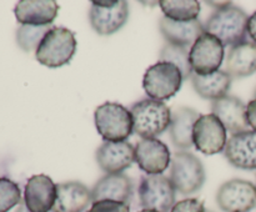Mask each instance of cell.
<instances>
[{"mask_svg":"<svg viewBox=\"0 0 256 212\" xmlns=\"http://www.w3.org/2000/svg\"><path fill=\"white\" fill-rule=\"evenodd\" d=\"M249 16L240 6L229 2L216 9L204 24L205 32L216 36L224 46L246 41Z\"/></svg>","mask_w":256,"mask_h":212,"instance_id":"obj_1","label":"cell"},{"mask_svg":"<svg viewBox=\"0 0 256 212\" xmlns=\"http://www.w3.org/2000/svg\"><path fill=\"white\" fill-rule=\"evenodd\" d=\"M76 51V39L72 30L52 26L35 51V57L44 66L55 69L72 61Z\"/></svg>","mask_w":256,"mask_h":212,"instance_id":"obj_2","label":"cell"},{"mask_svg":"<svg viewBox=\"0 0 256 212\" xmlns=\"http://www.w3.org/2000/svg\"><path fill=\"white\" fill-rule=\"evenodd\" d=\"M134 132L142 139H155L166 131L172 122V110L162 101L144 99L132 104Z\"/></svg>","mask_w":256,"mask_h":212,"instance_id":"obj_3","label":"cell"},{"mask_svg":"<svg viewBox=\"0 0 256 212\" xmlns=\"http://www.w3.org/2000/svg\"><path fill=\"white\" fill-rule=\"evenodd\" d=\"M205 169L199 157L189 151H178L172 156L169 180L180 195L195 194L204 186Z\"/></svg>","mask_w":256,"mask_h":212,"instance_id":"obj_4","label":"cell"},{"mask_svg":"<svg viewBox=\"0 0 256 212\" xmlns=\"http://www.w3.org/2000/svg\"><path fill=\"white\" fill-rule=\"evenodd\" d=\"M95 126L104 141H125L134 132L132 115L118 102H105L94 114Z\"/></svg>","mask_w":256,"mask_h":212,"instance_id":"obj_5","label":"cell"},{"mask_svg":"<svg viewBox=\"0 0 256 212\" xmlns=\"http://www.w3.org/2000/svg\"><path fill=\"white\" fill-rule=\"evenodd\" d=\"M184 77L179 67L168 61H158L145 71L142 87L152 100L162 101L174 96L182 87Z\"/></svg>","mask_w":256,"mask_h":212,"instance_id":"obj_6","label":"cell"},{"mask_svg":"<svg viewBox=\"0 0 256 212\" xmlns=\"http://www.w3.org/2000/svg\"><path fill=\"white\" fill-rule=\"evenodd\" d=\"M139 202L142 210L170 212L176 204V190L164 175H146L140 180Z\"/></svg>","mask_w":256,"mask_h":212,"instance_id":"obj_7","label":"cell"},{"mask_svg":"<svg viewBox=\"0 0 256 212\" xmlns=\"http://www.w3.org/2000/svg\"><path fill=\"white\" fill-rule=\"evenodd\" d=\"M224 57L225 46L216 36L209 32L200 35L189 51L192 72L202 76L219 71Z\"/></svg>","mask_w":256,"mask_h":212,"instance_id":"obj_8","label":"cell"},{"mask_svg":"<svg viewBox=\"0 0 256 212\" xmlns=\"http://www.w3.org/2000/svg\"><path fill=\"white\" fill-rule=\"evenodd\" d=\"M129 19V4L124 0L92 1L89 12L92 27L102 36L122 29Z\"/></svg>","mask_w":256,"mask_h":212,"instance_id":"obj_9","label":"cell"},{"mask_svg":"<svg viewBox=\"0 0 256 212\" xmlns=\"http://www.w3.org/2000/svg\"><path fill=\"white\" fill-rule=\"evenodd\" d=\"M216 202L224 212L252 211L256 207V186L246 180H229L218 190Z\"/></svg>","mask_w":256,"mask_h":212,"instance_id":"obj_10","label":"cell"},{"mask_svg":"<svg viewBox=\"0 0 256 212\" xmlns=\"http://www.w3.org/2000/svg\"><path fill=\"white\" fill-rule=\"evenodd\" d=\"M226 132L222 122L214 114L200 115L192 131L195 149L205 155H215L224 151L228 142Z\"/></svg>","mask_w":256,"mask_h":212,"instance_id":"obj_11","label":"cell"},{"mask_svg":"<svg viewBox=\"0 0 256 212\" xmlns=\"http://www.w3.org/2000/svg\"><path fill=\"white\" fill-rule=\"evenodd\" d=\"M135 162L148 175H162L172 164V154L160 140L142 139L135 146Z\"/></svg>","mask_w":256,"mask_h":212,"instance_id":"obj_12","label":"cell"},{"mask_svg":"<svg viewBox=\"0 0 256 212\" xmlns=\"http://www.w3.org/2000/svg\"><path fill=\"white\" fill-rule=\"evenodd\" d=\"M98 165L106 174H122L135 161V147L128 141H104L95 154Z\"/></svg>","mask_w":256,"mask_h":212,"instance_id":"obj_13","label":"cell"},{"mask_svg":"<svg viewBox=\"0 0 256 212\" xmlns=\"http://www.w3.org/2000/svg\"><path fill=\"white\" fill-rule=\"evenodd\" d=\"M56 201V185L46 175H34L24 190V204L30 212H49Z\"/></svg>","mask_w":256,"mask_h":212,"instance_id":"obj_14","label":"cell"},{"mask_svg":"<svg viewBox=\"0 0 256 212\" xmlns=\"http://www.w3.org/2000/svg\"><path fill=\"white\" fill-rule=\"evenodd\" d=\"M224 155L230 165L242 170H256V132L252 130L232 135Z\"/></svg>","mask_w":256,"mask_h":212,"instance_id":"obj_15","label":"cell"},{"mask_svg":"<svg viewBox=\"0 0 256 212\" xmlns=\"http://www.w3.org/2000/svg\"><path fill=\"white\" fill-rule=\"evenodd\" d=\"M212 114H214L226 131L232 135L249 130L246 120V105L236 96L226 95L219 100L212 101Z\"/></svg>","mask_w":256,"mask_h":212,"instance_id":"obj_16","label":"cell"},{"mask_svg":"<svg viewBox=\"0 0 256 212\" xmlns=\"http://www.w3.org/2000/svg\"><path fill=\"white\" fill-rule=\"evenodd\" d=\"M134 196V184L124 174H106L102 176L92 190V202L112 200L129 204Z\"/></svg>","mask_w":256,"mask_h":212,"instance_id":"obj_17","label":"cell"},{"mask_svg":"<svg viewBox=\"0 0 256 212\" xmlns=\"http://www.w3.org/2000/svg\"><path fill=\"white\" fill-rule=\"evenodd\" d=\"M92 204V190L79 181L56 185V201L52 212H84Z\"/></svg>","mask_w":256,"mask_h":212,"instance_id":"obj_18","label":"cell"},{"mask_svg":"<svg viewBox=\"0 0 256 212\" xmlns=\"http://www.w3.org/2000/svg\"><path fill=\"white\" fill-rule=\"evenodd\" d=\"M59 12L54 0H22L14 9L15 17L22 25L44 26L50 25Z\"/></svg>","mask_w":256,"mask_h":212,"instance_id":"obj_19","label":"cell"},{"mask_svg":"<svg viewBox=\"0 0 256 212\" xmlns=\"http://www.w3.org/2000/svg\"><path fill=\"white\" fill-rule=\"evenodd\" d=\"M159 29L168 44L176 46H192L198 37L205 32L204 24L199 19L192 21H174L162 16L159 21Z\"/></svg>","mask_w":256,"mask_h":212,"instance_id":"obj_20","label":"cell"},{"mask_svg":"<svg viewBox=\"0 0 256 212\" xmlns=\"http://www.w3.org/2000/svg\"><path fill=\"white\" fill-rule=\"evenodd\" d=\"M200 117L196 110L188 106H178L172 110V122L169 126L170 139L176 149L188 150L194 146L192 131L194 125Z\"/></svg>","mask_w":256,"mask_h":212,"instance_id":"obj_21","label":"cell"},{"mask_svg":"<svg viewBox=\"0 0 256 212\" xmlns=\"http://www.w3.org/2000/svg\"><path fill=\"white\" fill-rule=\"evenodd\" d=\"M256 71V44L244 41L230 47L225 56V72L232 79H242Z\"/></svg>","mask_w":256,"mask_h":212,"instance_id":"obj_22","label":"cell"},{"mask_svg":"<svg viewBox=\"0 0 256 212\" xmlns=\"http://www.w3.org/2000/svg\"><path fill=\"white\" fill-rule=\"evenodd\" d=\"M190 80L192 87L200 97L214 101L226 96L232 86V79L228 72H225V70H219L214 74L205 75V76L192 72Z\"/></svg>","mask_w":256,"mask_h":212,"instance_id":"obj_23","label":"cell"},{"mask_svg":"<svg viewBox=\"0 0 256 212\" xmlns=\"http://www.w3.org/2000/svg\"><path fill=\"white\" fill-rule=\"evenodd\" d=\"M159 5L164 16L174 21L196 20L202 10L196 0H162Z\"/></svg>","mask_w":256,"mask_h":212,"instance_id":"obj_24","label":"cell"},{"mask_svg":"<svg viewBox=\"0 0 256 212\" xmlns=\"http://www.w3.org/2000/svg\"><path fill=\"white\" fill-rule=\"evenodd\" d=\"M159 61H168L174 64L175 66L179 67L182 71L184 80L190 79L192 74V65L189 60V51L186 47L176 46V45L166 44L162 46L159 54Z\"/></svg>","mask_w":256,"mask_h":212,"instance_id":"obj_25","label":"cell"},{"mask_svg":"<svg viewBox=\"0 0 256 212\" xmlns=\"http://www.w3.org/2000/svg\"><path fill=\"white\" fill-rule=\"evenodd\" d=\"M50 25L44 26H34V25H22L16 30V42L20 49L24 51H36L38 46L42 40L44 39L45 34L52 29Z\"/></svg>","mask_w":256,"mask_h":212,"instance_id":"obj_26","label":"cell"},{"mask_svg":"<svg viewBox=\"0 0 256 212\" xmlns=\"http://www.w3.org/2000/svg\"><path fill=\"white\" fill-rule=\"evenodd\" d=\"M22 202V191L16 182L0 177V212H9Z\"/></svg>","mask_w":256,"mask_h":212,"instance_id":"obj_27","label":"cell"},{"mask_svg":"<svg viewBox=\"0 0 256 212\" xmlns=\"http://www.w3.org/2000/svg\"><path fill=\"white\" fill-rule=\"evenodd\" d=\"M88 212H130V205L112 200L92 202Z\"/></svg>","mask_w":256,"mask_h":212,"instance_id":"obj_28","label":"cell"},{"mask_svg":"<svg viewBox=\"0 0 256 212\" xmlns=\"http://www.w3.org/2000/svg\"><path fill=\"white\" fill-rule=\"evenodd\" d=\"M170 212H206V210L198 199H185L176 202Z\"/></svg>","mask_w":256,"mask_h":212,"instance_id":"obj_29","label":"cell"},{"mask_svg":"<svg viewBox=\"0 0 256 212\" xmlns=\"http://www.w3.org/2000/svg\"><path fill=\"white\" fill-rule=\"evenodd\" d=\"M246 120L248 125L256 132V97L246 105Z\"/></svg>","mask_w":256,"mask_h":212,"instance_id":"obj_30","label":"cell"},{"mask_svg":"<svg viewBox=\"0 0 256 212\" xmlns=\"http://www.w3.org/2000/svg\"><path fill=\"white\" fill-rule=\"evenodd\" d=\"M248 35L252 37V42L256 44V11L252 16H249V21H248Z\"/></svg>","mask_w":256,"mask_h":212,"instance_id":"obj_31","label":"cell"},{"mask_svg":"<svg viewBox=\"0 0 256 212\" xmlns=\"http://www.w3.org/2000/svg\"><path fill=\"white\" fill-rule=\"evenodd\" d=\"M15 212H30V211H29V210H28V207L25 206L24 201H22V202H20L19 206H18L16 211H15Z\"/></svg>","mask_w":256,"mask_h":212,"instance_id":"obj_32","label":"cell"},{"mask_svg":"<svg viewBox=\"0 0 256 212\" xmlns=\"http://www.w3.org/2000/svg\"><path fill=\"white\" fill-rule=\"evenodd\" d=\"M139 212H158V211H154V210H142V211Z\"/></svg>","mask_w":256,"mask_h":212,"instance_id":"obj_33","label":"cell"},{"mask_svg":"<svg viewBox=\"0 0 256 212\" xmlns=\"http://www.w3.org/2000/svg\"><path fill=\"white\" fill-rule=\"evenodd\" d=\"M255 96H256V90H255Z\"/></svg>","mask_w":256,"mask_h":212,"instance_id":"obj_34","label":"cell"},{"mask_svg":"<svg viewBox=\"0 0 256 212\" xmlns=\"http://www.w3.org/2000/svg\"><path fill=\"white\" fill-rule=\"evenodd\" d=\"M206 212H212V211H206Z\"/></svg>","mask_w":256,"mask_h":212,"instance_id":"obj_35","label":"cell"}]
</instances>
